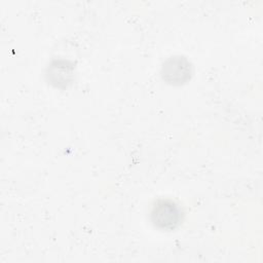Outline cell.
<instances>
[{"mask_svg":"<svg viewBox=\"0 0 263 263\" xmlns=\"http://www.w3.org/2000/svg\"><path fill=\"white\" fill-rule=\"evenodd\" d=\"M152 215L155 217V223L161 224L162 227L174 226L179 220V213L173 203L162 202L158 204Z\"/></svg>","mask_w":263,"mask_h":263,"instance_id":"obj_1","label":"cell"}]
</instances>
